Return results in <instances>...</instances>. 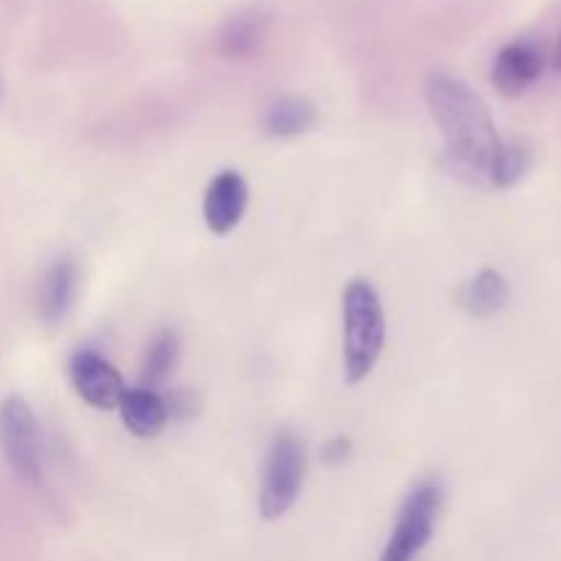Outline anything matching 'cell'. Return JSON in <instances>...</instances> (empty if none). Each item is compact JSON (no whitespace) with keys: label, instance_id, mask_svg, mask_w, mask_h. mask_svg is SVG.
<instances>
[{"label":"cell","instance_id":"9a60e30c","mask_svg":"<svg viewBox=\"0 0 561 561\" xmlns=\"http://www.w3.org/2000/svg\"><path fill=\"white\" fill-rule=\"evenodd\" d=\"M529 170V151L520 142H504L499 157L496 173H493V190H513Z\"/></svg>","mask_w":561,"mask_h":561},{"label":"cell","instance_id":"8992f818","mask_svg":"<svg viewBox=\"0 0 561 561\" xmlns=\"http://www.w3.org/2000/svg\"><path fill=\"white\" fill-rule=\"evenodd\" d=\"M69 376L75 392L99 411L118 409L121 398L126 392L121 373L104 356L93 354V351H77L71 356Z\"/></svg>","mask_w":561,"mask_h":561},{"label":"cell","instance_id":"7c38bea8","mask_svg":"<svg viewBox=\"0 0 561 561\" xmlns=\"http://www.w3.org/2000/svg\"><path fill=\"white\" fill-rule=\"evenodd\" d=\"M316 121L318 110L310 99L283 96L268 104L266 115H263V129H266L268 137H296L310 131Z\"/></svg>","mask_w":561,"mask_h":561},{"label":"cell","instance_id":"277c9868","mask_svg":"<svg viewBox=\"0 0 561 561\" xmlns=\"http://www.w3.org/2000/svg\"><path fill=\"white\" fill-rule=\"evenodd\" d=\"M438 513H442V488L438 482H420L403 499L398 520H394L392 537L381 551L378 561H416L422 548L431 542L436 529Z\"/></svg>","mask_w":561,"mask_h":561},{"label":"cell","instance_id":"5bb4252c","mask_svg":"<svg viewBox=\"0 0 561 561\" xmlns=\"http://www.w3.org/2000/svg\"><path fill=\"white\" fill-rule=\"evenodd\" d=\"M263 38H266V20L255 11H247V14L233 16L225 25L219 47L228 58H247V55H255L261 49Z\"/></svg>","mask_w":561,"mask_h":561},{"label":"cell","instance_id":"6da1fadb","mask_svg":"<svg viewBox=\"0 0 561 561\" xmlns=\"http://www.w3.org/2000/svg\"><path fill=\"white\" fill-rule=\"evenodd\" d=\"M425 99L444 135V159L449 173L474 186H491L504 142L485 102L449 75H431L425 82Z\"/></svg>","mask_w":561,"mask_h":561},{"label":"cell","instance_id":"e0dca14e","mask_svg":"<svg viewBox=\"0 0 561 561\" xmlns=\"http://www.w3.org/2000/svg\"><path fill=\"white\" fill-rule=\"evenodd\" d=\"M321 455H323V463L343 466L348 463V458L354 455V442H351L348 436H332L321 447Z\"/></svg>","mask_w":561,"mask_h":561},{"label":"cell","instance_id":"5b68a950","mask_svg":"<svg viewBox=\"0 0 561 561\" xmlns=\"http://www.w3.org/2000/svg\"><path fill=\"white\" fill-rule=\"evenodd\" d=\"M0 453L14 474L27 482L44 480L42 431L36 414L22 398L11 394L0 403Z\"/></svg>","mask_w":561,"mask_h":561},{"label":"cell","instance_id":"9c48e42d","mask_svg":"<svg viewBox=\"0 0 561 561\" xmlns=\"http://www.w3.org/2000/svg\"><path fill=\"white\" fill-rule=\"evenodd\" d=\"M510 296H513V288L507 277L496 268H482L460 285L458 305L474 318H493L510 305Z\"/></svg>","mask_w":561,"mask_h":561},{"label":"cell","instance_id":"3957f363","mask_svg":"<svg viewBox=\"0 0 561 561\" xmlns=\"http://www.w3.org/2000/svg\"><path fill=\"white\" fill-rule=\"evenodd\" d=\"M307 474V449L294 433H277L266 453L257 507L266 520H277L299 499Z\"/></svg>","mask_w":561,"mask_h":561},{"label":"cell","instance_id":"52a82bcc","mask_svg":"<svg viewBox=\"0 0 561 561\" xmlns=\"http://www.w3.org/2000/svg\"><path fill=\"white\" fill-rule=\"evenodd\" d=\"M247 203H250V186H247L244 175L236 170H222L219 175H214L211 184L206 186V197H203L206 228L214 236L233 233L244 217Z\"/></svg>","mask_w":561,"mask_h":561},{"label":"cell","instance_id":"4fadbf2b","mask_svg":"<svg viewBox=\"0 0 561 561\" xmlns=\"http://www.w3.org/2000/svg\"><path fill=\"white\" fill-rule=\"evenodd\" d=\"M179 356H181V340L173 329H162L159 334H153V340L148 343L146 354H142V362H140L142 387L157 389L159 383L168 381L173 367L179 365Z\"/></svg>","mask_w":561,"mask_h":561},{"label":"cell","instance_id":"2e32d148","mask_svg":"<svg viewBox=\"0 0 561 561\" xmlns=\"http://www.w3.org/2000/svg\"><path fill=\"white\" fill-rule=\"evenodd\" d=\"M164 409H168V420H192L201 411V400L190 389H170L164 394Z\"/></svg>","mask_w":561,"mask_h":561},{"label":"cell","instance_id":"ac0fdd59","mask_svg":"<svg viewBox=\"0 0 561 561\" xmlns=\"http://www.w3.org/2000/svg\"><path fill=\"white\" fill-rule=\"evenodd\" d=\"M551 66L557 71H561V33H559V42H557V47H553V55H551Z\"/></svg>","mask_w":561,"mask_h":561},{"label":"cell","instance_id":"8fae6325","mask_svg":"<svg viewBox=\"0 0 561 561\" xmlns=\"http://www.w3.org/2000/svg\"><path fill=\"white\" fill-rule=\"evenodd\" d=\"M118 411L126 431L137 438H157L164 431V425H168L164 398L148 387L126 389L118 403Z\"/></svg>","mask_w":561,"mask_h":561},{"label":"cell","instance_id":"ba28073f","mask_svg":"<svg viewBox=\"0 0 561 561\" xmlns=\"http://www.w3.org/2000/svg\"><path fill=\"white\" fill-rule=\"evenodd\" d=\"M542 69H546V58H542L537 44L513 42L499 49L496 60H493L491 80L502 96L515 99L540 80Z\"/></svg>","mask_w":561,"mask_h":561},{"label":"cell","instance_id":"7a4b0ae2","mask_svg":"<svg viewBox=\"0 0 561 561\" xmlns=\"http://www.w3.org/2000/svg\"><path fill=\"white\" fill-rule=\"evenodd\" d=\"M387 343V316L378 290L367 279H351L343 290L345 381L359 383L373 373Z\"/></svg>","mask_w":561,"mask_h":561},{"label":"cell","instance_id":"30bf717a","mask_svg":"<svg viewBox=\"0 0 561 561\" xmlns=\"http://www.w3.org/2000/svg\"><path fill=\"white\" fill-rule=\"evenodd\" d=\"M77 296V266L69 257H60L53 266L44 272L42 283H38L36 307L42 321L58 323L64 321L66 312L71 310Z\"/></svg>","mask_w":561,"mask_h":561}]
</instances>
